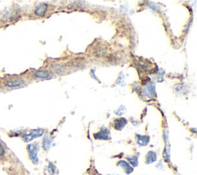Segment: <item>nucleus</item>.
Listing matches in <instances>:
<instances>
[{"mask_svg":"<svg viewBox=\"0 0 197 175\" xmlns=\"http://www.w3.org/2000/svg\"><path fill=\"white\" fill-rule=\"evenodd\" d=\"M28 149V151L29 153V157L30 159L32 161L33 163H38V158H37V152H38L39 150V145L38 144H30V145L28 146L27 147Z\"/></svg>","mask_w":197,"mask_h":175,"instance_id":"nucleus-1","label":"nucleus"},{"mask_svg":"<svg viewBox=\"0 0 197 175\" xmlns=\"http://www.w3.org/2000/svg\"><path fill=\"white\" fill-rule=\"evenodd\" d=\"M43 130H37L33 131V132L30 133V134H25L23 137L24 141H25V142H28V141H31V140H32V139L35 138V137H40V136L43 135Z\"/></svg>","mask_w":197,"mask_h":175,"instance_id":"nucleus-2","label":"nucleus"},{"mask_svg":"<svg viewBox=\"0 0 197 175\" xmlns=\"http://www.w3.org/2000/svg\"><path fill=\"white\" fill-rule=\"evenodd\" d=\"M95 138L100 139V140H108L109 139V132L107 129H103L100 132L95 134Z\"/></svg>","mask_w":197,"mask_h":175,"instance_id":"nucleus-3","label":"nucleus"},{"mask_svg":"<svg viewBox=\"0 0 197 175\" xmlns=\"http://www.w3.org/2000/svg\"><path fill=\"white\" fill-rule=\"evenodd\" d=\"M118 165L121 166V167L124 169L125 172H126V173H127V174H129V173L133 172V167H131V166L129 165V164H128L126 161H120L118 163Z\"/></svg>","mask_w":197,"mask_h":175,"instance_id":"nucleus-4","label":"nucleus"},{"mask_svg":"<svg viewBox=\"0 0 197 175\" xmlns=\"http://www.w3.org/2000/svg\"><path fill=\"white\" fill-rule=\"evenodd\" d=\"M22 80H18V79H14V80H10L7 81L6 83V85L7 86V87H19V86L22 85Z\"/></svg>","mask_w":197,"mask_h":175,"instance_id":"nucleus-5","label":"nucleus"},{"mask_svg":"<svg viewBox=\"0 0 197 175\" xmlns=\"http://www.w3.org/2000/svg\"><path fill=\"white\" fill-rule=\"evenodd\" d=\"M46 10H47V5L46 4H41L40 6H39L36 10V14L39 16H42L46 13Z\"/></svg>","mask_w":197,"mask_h":175,"instance_id":"nucleus-6","label":"nucleus"},{"mask_svg":"<svg viewBox=\"0 0 197 175\" xmlns=\"http://www.w3.org/2000/svg\"><path fill=\"white\" fill-rule=\"evenodd\" d=\"M150 141V137L147 136H141L137 135V142L139 145L141 146H145Z\"/></svg>","mask_w":197,"mask_h":175,"instance_id":"nucleus-7","label":"nucleus"},{"mask_svg":"<svg viewBox=\"0 0 197 175\" xmlns=\"http://www.w3.org/2000/svg\"><path fill=\"white\" fill-rule=\"evenodd\" d=\"M126 123H127V121L123 118L119 119V120H116L115 121V128L116 130H122L126 126Z\"/></svg>","mask_w":197,"mask_h":175,"instance_id":"nucleus-8","label":"nucleus"},{"mask_svg":"<svg viewBox=\"0 0 197 175\" xmlns=\"http://www.w3.org/2000/svg\"><path fill=\"white\" fill-rule=\"evenodd\" d=\"M156 153L153 151H150L146 155V164H151L156 161Z\"/></svg>","mask_w":197,"mask_h":175,"instance_id":"nucleus-9","label":"nucleus"},{"mask_svg":"<svg viewBox=\"0 0 197 175\" xmlns=\"http://www.w3.org/2000/svg\"><path fill=\"white\" fill-rule=\"evenodd\" d=\"M50 142H51L50 139L49 138V137H48V136H46L44 138V140H43V147L46 150H47L48 149H49V146H50Z\"/></svg>","mask_w":197,"mask_h":175,"instance_id":"nucleus-10","label":"nucleus"},{"mask_svg":"<svg viewBox=\"0 0 197 175\" xmlns=\"http://www.w3.org/2000/svg\"><path fill=\"white\" fill-rule=\"evenodd\" d=\"M36 76L39 78H48L49 77V74L46 71H38L36 73Z\"/></svg>","mask_w":197,"mask_h":175,"instance_id":"nucleus-11","label":"nucleus"},{"mask_svg":"<svg viewBox=\"0 0 197 175\" xmlns=\"http://www.w3.org/2000/svg\"><path fill=\"white\" fill-rule=\"evenodd\" d=\"M128 160L129 161L130 164H133V166H137L138 165V159L137 157H129L128 158Z\"/></svg>","mask_w":197,"mask_h":175,"instance_id":"nucleus-12","label":"nucleus"},{"mask_svg":"<svg viewBox=\"0 0 197 175\" xmlns=\"http://www.w3.org/2000/svg\"><path fill=\"white\" fill-rule=\"evenodd\" d=\"M5 153H6L5 149H4L3 146L2 145V144L0 143V158L3 157L4 155H5Z\"/></svg>","mask_w":197,"mask_h":175,"instance_id":"nucleus-13","label":"nucleus"}]
</instances>
